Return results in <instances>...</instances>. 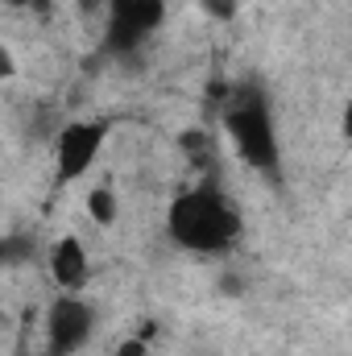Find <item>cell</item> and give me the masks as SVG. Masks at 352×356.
<instances>
[{"label":"cell","instance_id":"obj_4","mask_svg":"<svg viewBox=\"0 0 352 356\" xmlns=\"http://www.w3.org/2000/svg\"><path fill=\"white\" fill-rule=\"evenodd\" d=\"M108 137H112V120H104V116L67 120L54 133V182L71 186V182L88 178L108 145Z\"/></svg>","mask_w":352,"mask_h":356},{"label":"cell","instance_id":"obj_7","mask_svg":"<svg viewBox=\"0 0 352 356\" xmlns=\"http://www.w3.org/2000/svg\"><path fill=\"white\" fill-rule=\"evenodd\" d=\"M88 216H91V224H99V228H112L120 220V195H116L112 182H95L88 191Z\"/></svg>","mask_w":352,"mask_h":356},{"label":"cell","instance_id":"obj_9","mask_svg":"<svg viewBox=\"0 0 352 356\" xmlns=\"http://www.w3.org/2000/svg\"><path fill=\"white\" fill-rule=\"evenodd\" d=\"M211 21H237V13H241V0H195Z\"/></svg>","mask_w":352,"mask_h":356},{"label":"cell","instance_id":"obj_14","mask_svg":"<svg viewBox=\"0 0 352 356\" xmlns=\"http://www.w3.org/2000/svg\"><path fill=\"white\" fill-rule=\"evenodd\" d=\"M21 356H25V353H21Z\"/></svg>","mask_w":352,"mask_h":356},{"label":"cell","instance_id":"obj_2","mask_svg":"<svg viewBox=\"0 0 352 356\" xmlns=\"http://www.w3.org/2000/svg\"><path fill=\"white\" fill-rule=\"evenodd\" d=\"M220 120H224V133H228L237 158L249 170H257L269 182L282 175V145H278L273 108H269V99L257 83H241L237 91H228Z\"/></svg>","mask_w":352,"mask_h":356},{"label":"cell","instance_id":"obj_6","mask_svg":"<svg viewBox=\"0 0 352 356\" xmlns=\"http://www.w3.org/2000/svg\"><path fill=\"white\" fill-rule=\"evenodd\" d=\"M50 277H54L58 294H83V290H88L91 253L75 232H67V236H58V241L50 245Z\"/></svg>","mask_w":352,"mask_h":356},{"label":"cell","instance_id":"obj_11","mask_svg":"<svg viewBox=\"0 0 352 356\" xmlns=\"http://www.w3.org/2000/svg\"><path fill=\"white\" fill-rule=\"evenodd\" d=\"M13 75H17V58H13V54H8V46L0 42V83H8Z\"/></svg>","mask_w":352,"mask_h":356},{"label":"cell","instance_id":"obj_12","mask_svg":"<svg viewBox=\"0 0 352 356\" xmlns=\"http://www.w3.org/2000/svg\"><path fill=\"white\" fill-rule=\"evenodd\" d=\"M116 356H150V344H145L141 336H133V340H125V344L116 348Z\"/></svg>","mask_w":352,"mask_h":356},{"label":"cell","instance_id":"obj_1","mask_svg":"<svg viewBox=\"0 0 352 356\" xmlns=\"http://www.w3.org/2000/svg\"><path fill=\"white\" fill-rule=\"evenodd\" d=\"M241 232H245L241 207L216 182L186 186L182 195H175V203L166 211V236L175 241L182 253L220 257V253H228L241 241Z\"/></svg>","mask_w":352,"mask_h":356},{"label":"cell","instance_id":"obj_5","mask_svg":"<svg viewBox=\"0 0 352 356\" xmlns=\"http://www.w3.org/2000/svg\"><path fill=\"white\" fill-rule=\"evenodd\" d=\"M95 336V307L83 294H54L46 307V356H79Z\"/></svg>","mask_w":352,"mask_h":356},{"label":"cell","instance_id":"obj_8","mask_svg":"<svg viewBox=\"0 0 352 356\" xmlns=\"http://www.w3.org/2000/svg\"><path fill=\"white\" fill-rule=\"evenodd\" d=\"M33 253L29 236H0V266H17Z\"/></svg>","mask_w":352,"mask_h":356},{"label":"cell","instance_id":"obj_13","mask_svg":"<svg viewBox=\"0 0 352 356\" xmlns=\"http://www.w3.org/2000/svg\"><path fill=\"white\" fill-rule=\"evenodd\" d=\"M104 4H108V0H75L79 17H104Z\"/></svg>","mask_w":352,"mask_h":356},{"label":"cell","instance_id":"obj_3","mask_svg":"<svg viewBox=\"0 0 352 356\" xmlns=\"http://www.w3.org/2000/svg\"><path fill=\"white\" fill-rule=\"evenodd\" d=\"M170 0H108L104 4V54L129 58L137 54L162 25Z\"/></svg>","mask_w":352,"mask_h":356},{"label":"cell","instance_id":"obj_10","mask_svg":"<svg viewBox=\"0 0 352 356\" xmlns=\"http://www.w3.org/2000/svg\"><path fill=\"white\" fill-rule=\"evenodd\" d=\"M13 13H25V17H33V21H50V13H54V0H4Z\"/></svg>","mask_w":352,"mask_h":356}]
</instances>
